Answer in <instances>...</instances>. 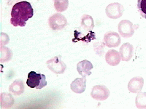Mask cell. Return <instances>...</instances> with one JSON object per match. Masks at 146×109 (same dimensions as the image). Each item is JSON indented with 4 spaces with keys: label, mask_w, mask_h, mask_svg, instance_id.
<instances>
[{
    "label": "cell",
    "mask_w": 146,
    "mask_h": 109,
    "mask_svg": "<svg viewBox=\"0 0 146 109\" xmlns=\"http://www.w3.org/2000/svg\"><path fill=\"white\" fill-rule=\"evenodd\" d=\"M10 23L13 26L23 27L27 21L34 15L32 5L27 1L16 2L11 10Z\"/></svg>",
    "instance_id": "obj_1"
},
{
    "label": "cell",
    "mask_w": 146,
    "mask_h": 109,
    "mask_svg": "<svg viewBox=\"0 0 146 109\" xmlns=\"http://www.w3.org/2000/svg\"><path fill=\"white\" fill-rule=\"evenodd\" d=\"M27 86L30 88L40 89L47 85L46 77L42 74H38L35 71H30L27 80Z\"/></svg>",
    "instance_id": "obj_2"
},
{
    "label": "cell",
    "mask_w": 146,
    "mask_h": 109,
    "mask_svg": "<svg viewBox=\"0 0 146 109\" xmlns=\"http://www.w3.org/2000/svg\"><path fill=\"white\" fill-rule=\"evenodd\" d=\"M139 27V24H134L129 20H123L118 23V32L120 36L123 38H129L134 35Z\"/></svg>",
    "instance_id": "obj_3"
},
{
    "label": "cell",
    "mask_w": 146,
    "mask_h": 109,
    "mask_svg": "<svg viewBox=\"0 0 146 109\" xmlns=\"http://www.w3.org/2000/svg\"><path fill=\"white\" fill-rule=\"evenodd\" d=\"M48 24L53 31H60L64 29L67 26V20L64 15L57 12L49 18Z\"/></svg>",
    "instance_id": "obj_4"
},
{
    "label": "cell",
    "mask_w": 146,
    "mask_h": 109,
    "mask_svg": "<svg viewBox=\"0 0 146 109\" xmlns=\"http://www.w3.org/2000/svg\"><path fill=\"white\" fill-rule=\"evenodd\" d=\"M49 70L56 74H64L66 69V65L62 61L61 56H56L46 62Z\"/></svg>",
    "instance_id": "obj_5"
},
{
    "label": "cell",
    "mask_w": 146,
    "mask_h": 109,
    "mask_svg": "<svg viewBox=\"0 0 146 109\" xmlns=\"http://www.w3.org/2000/svg\"><path fill=\"white\" fill-rule=\"evenodd\" d=\"M124 12V7L121 4L118 2H113L107 6L105 12L108 18L111 19H118L121 18Z\"/></svg>",
    "instance_id": "obj_6"
},
{
    "label": "cell",
    "mask_w": 146,
    "mask_h": 109,
    "mask_svg": "<svg viewBox=\"0 0 146 109\" xmlns=\"http://www.w3.org/2000/svg\"><path fill=\"white\" fill-rule=\"evenodd\" d=\"M110 92L104 85H96L91 89V96L93 99L98 101H104L108 98Z\"/></svg>",
    "instance_id": "obj_7"
},
{
    "label": "cell",
    "mask_w": 146,
    "mask_h": 109,
    "mask_svg": "<svg viewBox=\"0 0 146 109\" xmlns=\"http://www.w3.org/2000/svg\"><path fill=\"white\" fill-rule=\"evenodd\" d=\"M104 43L108 47H117L121 44V36L120 34L114 32H107L104 36Z\"/></svg>",
    "instance_id": "obj_8"
},
{
    "label": "cell",
    "mask_w": 146,
    "mask_h": 109,
    "mask_svg": "<svg viewBox=\"0 0 146 109\" xmlns=\"http://www.w3.org/2000/svg\"><path fill=\"white\" fill-rule=\"evenodd\" d=\"M144 85V79L142 76L133 77L128 84V89L131 93H138L141 92Z\"/></svg>",
    "instance_id": "obj_9"
},
{
    "label": "cell",
    "mask_w": 146,
    "mask_h": 109,
    "mask_svg": "<svg viewBox=\"0 0 146 109\" xmlns=\"http://www.w3.org/2000/svg\"><path fill=\"white\" fill-rule=\"evenodd\" d=\"M94 66L92 63L87 60H84L79 62L77 64V70L78 74L81 75L83 77H86L91 74V70L93 69Z\"/></svg>",
    "instance_id": "obj_10"
},
{
    "label": "cell",
    "mask_w": 146,
    "mask_h": 109,
    "mask_svg": "<svg viewBox=\"0 0 146 109\" xmlns=\"http://www.w3.org/2000/svg\"><path fill=\"white\" fill-rule=\"evenodd\" d=\"M86 77L77 78L70 84L72 90L77 94H81L86 90Z\"/></svg>",
    "instance_id": "obj_11"
},
{
    "label": "cell",
    "mask_w": 146,
    "mask_h": 109,
    "mask_svg": "<svg viewBox=\"0 0 146 109\" xmlns=\"http://www.w3.org/2000/svg\"><path fill=\"white\" fill-rule=\"evenodd\" d=\"M119 53L121 56V60L123 61H129L133 56L134 47L128 42L123 44V45L120 48Z\"/></svg>",
    "instance_id": "obj_12"
},
{
    "label": "cell",
    "mask_w": 146,
    "mask_h": 109,
    "mask_svg": "<svg viewBox=\"0 0 146 109\" xmlns=\"http://www.w3.org/2000/svg\"><path fill=\"white\" fill-rule=\"evenodd\" d=\"M105 60L110 66H116L121 60L120 53L115 50H110L105 54Z\"/></svg>",
    "instance_id": "obj_13"
},
{
    "label": "cell",
    "mask_w": 146,
    "mask_h": 109,
    "mask_svg": "<svg viewBox=\"0 0 146 109\" xmlns=\"http://www.w3.org/2000/svg\"><path fill=\"white\" fill-rule=\"evenodd\" d=\"M10 93L15 96L21 95L24 92V84L21 79H16L9 87Z\"/></svg>",
    "instance_id": "obj_14"
},
{
    "label": "cell",
    "mask_w": 146,
    "mask_h": 109,
    "mask_svg": "<svg viewBox=\"0 0 146 109\" xmlns=\"http://www.w3.org/2000/svg\"><path fill=\"white\" fill-rule=\"evenodd\" d=\"M1 107L2 108H10L14 105L15 100L10 93H2L1 94Z\"/></svg>",
    "instance_id": "obj_15"
},
{
    "label": "cell",
    "mask_w": 146,
    "mask_h": 109,
    "mask_svg": "<svg viewBox=\"0 0 146 109\" xmlns=\"http://www.w3.org/2000/svg\"><path fill=\"white\" fill-rule=\"evenodd\" d=\"M81 26L85 30H92L94 27V21L91 15L85 14L81 17Z\"/></svg>",
    "instance_id": "obj_16"
},
{
    "label": "cell",
    "mask_w": 146,
    "mask_h": 109,
    "mask_svg": "<svg viewBox=\"0 0 146 109\" xmlns=\"http://www.w3.org/2000/svg\"><path fill=\"white\" fill-rule=\"evenodd\" d=\"M13 58V52L10 48L1 46V63L7 62Z\"/></svg>",
    "instance_id": "obj_17"
},
{
    "label": "cell",
    "mask_w": 146,
    "mask_h": 109,
    "mask_svg": "<svg viewBox=\"0 0 146 109\" xmlns=\"http://www.w3.org/2000/svg\"><path fill=\"white\" fill-rule=\"evenodd\" d=\"M135 104L137 108H146V93L139 92L137 93Z\"/></svg>",
    "instance_id": "obj_18"
},
{
    "label": "cell",
    "mask_w": 146,
    "mask_h": 109,
    "mask_svg": "<svg viewBox=\"0 0 146 109\" xmlns=\"http://www.w3.org/2000/svg\"><path fill=\"white\" fill-rule=\"evenodd\" d=\"M54 7L57 12H62L68 8L69 0H53Z\"/></svg>",
    "instance_id": "obj_19"
},
{
    "label": "cell",
    "mask_w": 146,
    "mask_h": 109,
    "mask_svg": "<svg viewBox=\"0 0 146 109\" xmlns=\"http://www.w3.org/2000/svg\"><path fill=\"white\" fill-rule=\"evenodd\" d=\"M137 9L140 15L146 19V0H138Z\"/></svg>",
    "instance_id": "obj_20"
},
{
    "label": "cell",
    "mask_w": 146,
    "mask_h": 109,
    "mask_svg": "<svg viewBox=\"0 0 146 109\" xmlns=\"http://www.w3.org/2000/svg\"><path fill=\"white\" fill-rule=\"evenodd\" d=\"M105 44L104 42H101V41H98L94 45V50L96 52V53L98 55H103L104 54V47H105Z\"/></svg>",
    "instance_id": "obj_21"
},
{
    "label": "cell",
    "mask_w": 146,
    "mask_h": 109,
    "mask_svg": "<svg viewBox=\"0 0 146 109\" xmlns=\"http://www.w3.org/2000/svg\"><path fill=\"white\" fill-rule=\"evenodd\" d=\"M9 41H10V38H9L8 35L2 32L1 33V46H5V45H7L9 43Z\"/></svg>",
    "instance_id": "obj_22"
},
{
    "label": "cell",
    "mask_w": 146,
    "mask_h": 109,
    "mask_svg": "<svg viewBox=\"0 0 146 109\" xmlns=\"http://www.w3.org/2000/svg\"><path fill=\"white\" fill-rule=\"evenodd\" d=\"M7 1H8V5H10V3H13L15 0H7Z\"/></svg>",
    "instance_id": "obj_23"
}]
</instances>
